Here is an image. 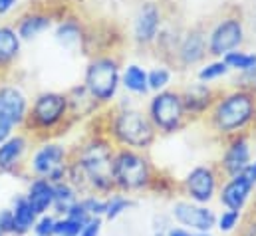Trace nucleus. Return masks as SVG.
<instances>
[{
	"mask_svg": "<svg viewBox=\"0 0 256 236\" xmlns=\"http://www.w3.org/2000/svg\"><path fill=\"white\" fill-rule=\"evenodd\" d=\"M250 161H252V151H250L248 135H236L226 139V147L220 155V161L216 163V169L224 178L236 177L244 171V167Z\"/></svg>",
	"mask_w": 256,
	"mask_h": 236,
	"instance_id": "nucleus-11",
	"label": "nucleus"
},
{
	"mask_svg": "<svg viewBox=\"0 0 256 236\" xmlns=\"http://www.w3.org/2000/svg\"><path fill=\"white\" fill-rule=\"evenodd\" d=\"M112 178H114L116 192H122L128 196L143 190H153L159 184L157 169L153 167L147 153L133 151V149H116Z\"/></svg>",
	"mask_w": 256,
	"mask_h": 236,
	"instance_id": "nucleus-3",
	"label": "nucleus"
},
{
	"mask_svg": "<svg viewBox=\"0 0 256 236\" xmlns=\"http://www.w3.org/2000/svg\"><path fill=\"white\" fill-rule=\"evenodd\" d=\"M12 129H14V127H12V125H10L6 119L0 118V145H2V143H4V141L10 137V135H12Z\"/></svg>",
	"mask_w": 256,
	"mask_h": 236,
	"instance_id": "nucleus-39",
	"label": "nucleus"
},
{
	"mask_svg": "<svg viewBox=\"0 0 256 236\" xmlns=\"http://www.w3.org/2000/svg\"><path fill=\"white\" fill-rule=\"evenodd\" d=\"M20 52V36L10 26H0V70L8 68Z\"/></svg>",
	"mask_w": 256,
	"mask_h": 236,
	"instance_id": "nucleus-22",
	"label": "nucleus"
},
{
	"mask_svg": "<svg viewBox=\"0 0 256 236\" xmlns=\"http://www.w3.org/2000/svg\"><path fill=\"white\" fill-rule=\"evenodd\" d=\"M240 84L244 86V90L254 92L256 94V68L248 70V72H242V76H240Z\"/></svg>",
	"mask_w": 256,
	"mask_h": 236,
	"instance_id": "nucleus-36",
	"label": "nucleus"
},
{
	"mask_svg": "<svg viewBox=\"0 0 256 236\" xmlns=\"http://www.w3.org/2000/svg\"><path fill=\"white\" fill-rule=\"evenodd\" d=\"M16 6V0H0V16L8 14Z\"/></svg>",
	"mask_w": 256,
	"mask_h": 236,
	"instance_id": "nucleus-40",
	"label": "nucleus"
},
{
	"mask_svg": "<svg viewBox=\"0 0 256 236\" xmlns=\"http://www.w3.org/2000/svg\"><path fill=\"white\" fill-rule=\"evenodd\" d=\"M240 175H242V177L246 178V180H248V182L256 188V159H252V161L244 167V171H242Z\"/></svg>",
	"mask_w": 256,
	"mask_h": 236,
	"instance_id": "nucleus-38",
	"label": "nucleus"
},
{
	"mask_svg": "<svg viewBox=\"0 0 256 236\" xmlns=\"http://www.w3.org/2000/svg\"><path fill=\"white\" fill-rule=\"evenodd\" d=\"M52 18L48 14H42V12H30V14H24L20 20H18V30L16 34L20 38H34L38 36L40 32H44L48 26H50Z\"/></svg>",
	"mask_w": 256,
	"mask_h": 236,
	"instance_id": "nucleus-23",
	"label": "nucleus"
},
{
	"mask_svg": "<svg viewBox=\"0 0 256 236\" xmlns=\"http://www.w3.org/2000/svg\"><path fill=\"white\" fill-rule=\"evenodd\" d=\"M0 234L2 236H16V226H14V216L10 208L0 210Z\"/></svg>",
	"mask_w": 256,
	"mask_h": 236,
	"instance_id": "nucleus-33",
	"label": "nucleus"
},
{
	"mask_svg": "<svg viewBox=\"0 0 256 236\" xmlns=\"http://www.w3.org/2000/svg\"><path fill=\"white\" fill-rule=\"evenodd\" d=\"M177 54H179V60H181L183 66H191V64L200 62L206 54V42H204L202 32L200 30H191L183 38Z\"/></svg>",
	"mask_w": 256,
	"mask_h": 236,
	"instance_id": "nucleus-20",
	"label": "nucleus"
},
{
	"mask_svg": "<svg viewBox=\"0 0 256 236\" xmlns=\"http://www.w3.org/2000/svg\"><path fill=\"white\" fill-rule=\"evenodd\" d=\"M147 118L151 119L153 127L157 133L163 135H171L181 131L187 125V112H185V104L181 94L177 92H161L159 96H155L149 104V114Z\"/></svg>",
	"mask_w": 256,
	"mask_h": 236,
	"instance_id": "nucleus-6",
	"label": "nucleus"
},
{
	"mask_svg": "<svg viewBox=\"0 0 256 236\" xmlns=\"http://www.w3.org/2000/svg\"><path fill=\"white\" fill-rule=\"evenodd\" d=\"M116 149H133V151H149L157 139V131L151 119L137 110H120L108 127L106 135Z\"/></svg>",
	"mask_w": 256,
	"mask_h": 236,
	"instance_id": "nucleus-4",
	"label": "nucleus"
},
{
	"mask_svg": "<svg viewBox=\"0 0 256 236\" xmlns=\"http://www.w3.org/2000/svg\"><path fill=\"white\" fill-rule=\"evenodd\" d=\"M169 80H171V72L165 70V68H155V70H151V72L147 74V86H149L151 90H161V88H165V86L169 84Z\"/></svg>",
	"mask_w": 256,
	"mask_h": 236,
	"instance_id": "nucleus-31",
	"label": "nucleus"
},
{
	"mask_svg": "<svg viewBox=\"0 0 256 236\" xmlns=\"http://www.w3.org/2000/svg\"><path fill=\"white\" fill-rule=\"evenodd\" d=\"M68 165H70V151L60 143L46 141L38 147L30 159V173L34 178H46L52 184L62 182L68 178Z\"/></svg>",
	"mask_w": 256,
	"mask_h": 236,
	"instance_id": "nucleus-7",
	"label": "nucleus"
},
{
	"mask_svg": "<svg viewBox=\"0 0 256 236\" xmlns=\"http://www.w3.org/2000/svg\"><path fill=\"white\" fill-rule=\"evenodd\" d=\"M222 175L218 173L216 165H196L185 175L181 188L187 196L196 204H208L212 198H216L220 188Z\"/></svg>",
	"mask_w": 256,
	"mask_h": 236,
	"instance_id": "nucleus-9",
	"label": "nucleus"
},
{
	"mask_svg": "<svg viewBox=\"0 0 256 236\" xmlns=\"http://www.w3.org/2000/svg\"><path fill=\"white\" fill-rule=\"evenodd\" d=\"M161 26V14L159 8L153 2H147L141 6L137 18H135V40L141 44H149L157 38V30Z\"/></svg>",
	"mask_w": 256,
	"mask_h": 236,
	"instance_id": "nucleus-16",
	"label": "nucleus"
},
{
	"mask_svg": "<svg viewBox=\"0 0 256 236\" xmlns=\"http://www.w3.org/2000/svg\"><path fill=\"white\" fill-rule=\"evenodd\" d=\"M56 36H58V40L64 46H72V44H76V42L82 40V28H80V24L76 20H64L58 26Z\"/></svg>",
	"mask_w": 256,
	"mask_h": 236,
	"instance_id": "nucleus-27",
	"label": "nucleus"
},
{
	"mask_svg": "<svg viewBox=\"0 0 256 236\" xmlns=\"http://www.w3.org/2000/svg\"><path fill=\"white\" fill-rule=\"evenodd\" d=\"M24 196L30 202L32 210L38 216H42L48 210H52V204H54V184L50 180H46V178H32V182L28 186V192Z\"/></svg>",
	"mask_w": 256,
	"mask_h": 236,
	"instance_id": "nucleus-17",
	"label": "nucleus"
},
{
	"mask_svg": "<svg viewBox=\"0 0 256 236\" xmlns=\"http://www.w3.org/2000/svg\"><path fill=\"white\" fill-rule=\"evenodd\" d=\"M32 236H34V234H32Z\"/></svg>",
	"mask_w": 256,
	"mask_h": 236,
	"instance_id": "nucleus-43",
	"label": "nucleus"
},
{
	"mask_svg": "<svg viewBox=\"0 0 256 236\" xmlns=\"http://www.w3.org/2000/svg\"><path fill=\"white\" fill-rule=\"evenodd\" d=\"M226 70H228V66H226L224 62H214V64H210V66H206V68H202V70L198 72V80H202V82L216 80V78L224 76Z\"/></svg>",
	"mask_w": 256,
	"mask_h": 236,
	"instance_id": "nucleus-32",
	"label": "nucleus"
},
{
	"mask_svg": "<svg viewBox=\"0 0 256 236\" xmlns=\"http://www.w3.org/2000/svg\"><path fill=\"white\" fill-rule=\"evenodd\" d=\"M28 147H30V139L26 133L10 135L0 145V173H16L24 165Z\"/></svg>",
	"mask_w": 256,
	"mask_h": 236,
	"instance_id": "nucleus-15",
	"label": "nucleus"
},
{
	"mask_svg": "<svg viewBox=\"0 0 256 236\" xmlns=\"http://www.w3.org/2000/svg\"><path fill=\"white\" fill-rule=\"evenodd\" d=\"M169 216H171L173 224L187 228V230H194V232L212 234V230L216 226V212L208 204H196L187 198L175 200Z\"/></svg>",
	"mask_w": 256,
	"mask_h": 236,
	"instance_id": "nucleus-10",
	"label": "nucleus"
},
{
	"mask_svg": "<svg viewBox=\"0 0 256 236\" xmlns=\"http://www.w3.org/2000/svg\"><path fill=\"white\" fill-rule=\"evenodd\" d=\"M12 216H14V226H16V236H28L32 232L36 220H38V214L32 210L30 202L26 200L24 194H18L14 200H12Z\"/></svg>",
	"mask_w": 256,
	"mask_h": 236,
	"instance_id": "nucleus-19",
	"label": "nucleus"
},
{
	"mask_svg": "<svg viewBox=\"0 0 256 236\" xmlns=\"http://www.w3.org/2000/svg\"><path fill=\"white\" fill-rule=\"evenodd\" d=\"M242 42V24L238 18H224L208 36V54L224 56Z\"/></svg>",
	"mask_w": 256,
	"mask_h": 236,
	"instance_id": "nucleus-12",
	"label": "nucleus"
},
{
	"mask_svg": "<svg viewBox=\"0 0 256 236\" xmlns=\"http://www.w3.org/2000/svg\"><path fill=\"white\" fill-rule=\"evenodd\" d=\"M0 236H2V234H0Z\"/></svg>",
	"mask_w": 256,
	"mask_h": 236,
	"instance_id": "nucleus-42",
	"label": "nucleus"
},
{
	"mask_svg": "<svg viewBox=\"0 0 256 236\" xmlns=\"http://www.w3.org/2000/svg\"><path fill=\"white\" fill-rule=\"evenodd\" d=\"M242 224V210H230L224 208L220 214H216V226L222 234H232L238 230V226Z\"/></svg>",
	"mask_w": 256,
	"mask_h": 236,
	"instance_id": "nucleus-26",
	"label": "nucleus"
},
{
	"mask_svg": "<svg viewBox=\"0 0 256 236\" xmlns=\"http://www.w3.org/2000/svg\"><path fill=\"white\" fill-rule=\"evenodd\" d=\"M228 68H236L240 72H248L256 68V54H244V52H228L224 54V60H222Z\"/></svg>",
	"mask_w": 256,
	"mask_h": 236,
	"instance_id": "nucleus-28",
	"label": "nucleus"
},
{
	"mask_svg": "<svg viewBox=\"0 0 256 236\" xmlns=\"http://www.w3.org/2000/svg\"><path fill=\"white\" fill-rule=\"evenodd\" d=\"M131 206H133V200L129 198L128 194H122V192H114V194H110V196H108V206H106L104 220L112 222V220L120 218L124 212H128Z\"/></svg>",
	"mask_w": 256,
	"mask_h": 236,
	"instance_id": "nucleus-24",
	"label": "nucleus"
},
{
	"mask_svg": "<svg viewBox=\"0 0 256 236\" xmlns=\"http://www.w3.org/2000/svg\"><path fill=\"white\" fill-rule=\"evenodd\" d=\"M82 204L88 210V214L92 218H104L106 214V206H108V196H100V194H84L82 196Z\"/></svg>",
	"mask_w": 256,
	"mask_h": 236,
	"instance_id": "nucleus-29",
	"label": "nucleus"
},
{
	"mask_svg": "<svg viewBox=\"0 0 256 236\" xmlns=\"http://www.w3.org/2000/svg\"><path fill=\"white\" fill-rule=\"evenodd\" d=\"M56 218L54 214L46 212L42 216H38L34 228H32V234L34 236H54V226H56Z\"/></svg>",
	"mask_w": 256,
	"mask_h": 236,
	"instance_id": "nucleus-30",
	"label": "nucleus"
},
{
	"mask_svg": "<svg viewBox=\"0 0 256 236\" xmlns=\"http://www.w3.org/2000/svg\"><path fill=\"white\" fill-rule=\"evenodd\" d=\"M236 236H256V216L254 214H248L242 224L238 226L236 230Z\"/></svg>",
	"mask_w": 256,
	"mask_h": 236,
	"instance_id": "nucleus-35",
	"label": "nucleus"
},
{
	"mask_svg": "<svg viewBox=\"0 0 256 236\" xmlns=\"http://www.w3.org/2000/svg\"><path fill=\"white\" fill-rule=\"evenodd\" d=\"M250 214L256 216V190H254V200H252V210H250Z\"/></svg>",
	"mask_w": 256,
	"mask_h": 236,
	"instance_id": "nucleus-41",
	"label": "nucleus"
},
{
	"mask_svg": "<svg viewBox=\"0 0 256 236\" xmlns=\"http://www.w3.org/2000/svg\"><path fill=\"white\" fill-rule=\"evenodd\" d=\"M80 198H82L80 190L72 182H68V180L56 182L54 184V204H52V210L56 212V216H64Z\"/></svg>",
	"mask_w": 256,
	"mask_h": 236,
	"instance_id": "nucleus-21",
	"label": "nucleus"
},
{
	"mask_svg": "<svg viewBox=\"0 0 256 236\" xmlns=\"http://www.w3.org/2000/svg\"><path fill=\"white\" fill-rule=\"evenodd\" d=\"M256 121V94L248 90H236L212 104L208 110L210 129L224 137L246 135V129Z\"/></svg>",
	"mask_w": 256,
	"mask_h": 236,
	"instance_id": "nucleus-2",
	"label": "nucleus"
},
{
	"mask_svg": "<svg viewBox=\"0 0 256 236\" xmlns=\"http://www.w3.org/2000/svg\"><path fill=\"white\" fill-rule=\"evenodd\" d=\"M120 66L114 58H96L86 70V88L98 100V104H108L118 92Z\"/></svg>",
	"mask_w": 256,
	"mask_h": 236,
	"instance_id": "nucleus-8",
	"label": "nucleus"
},
{
	"mask_svg": "<svg viewBox=\"0 0 256 236\" xmlns=\"http://www.w3.org/2000/svg\"><path fill=\"white\" fill-rule=\"evenodd\" d=\"M124 86L128 88L129 92L135 94H145L149 90L147 86V72L141 70L139 66H129L124 74Z\"/></svg>",
	"mask_w": 256,
	"mask_h": 236,
	"instance_id": "nucleus-25",
	"label": "nucleus"
},
{
	"mask_svg": "<svg viewBox=\"0 0 256 236\" xmlns=\"http://www.w3.org/2000/svg\"><path fill=\"white\" fill-rule=\"evenodd\" d=\"M70 116L68 110V98L62 94H40L32 108L28 110V116L24 121V127L30 135L38 139H48V135L56 133L64 125L66 118Z\"/></svg>",
	"mask_w": 256,
	"mask_h": 236,
	"instance_id": "nucleus-5",
	"label": "nucleus"
},
{
	"mask_svg": "<svg viewBox=\"0 0 256 236\" xmlns=\"http://www.w3.org/2000/svg\"><path fill=\"white\" fill-rule=\"evenodd\" d=\"M181 98H183L185 112H187L189 118H191V116H202V114L208 112V110L212 108V104L216 102V100L212 98V92H210L206 86H202V84L192 86L191 90H187Z\"/></svg>",
	"mask_w": 256,
	"mask_h": 236,
	"instance_id": "nucleus-18",
	"label": "nucleus"
},
{
	"mask_svg": "<svg viewBox=\"0 0 256 236\" xmlns=\"http://www.w3.org/2000/svg\"><path fill=\"white\" fill-rule=\"evenodd\" d=\"M167 236H212V234H206V232H194V230H187V228H181L177 224H173L169 228Z\"/></svg>",
	"mask_w": 256,
	"mask_h": 236,
	"instance_id": "nucleus-37",
	"label": "nucleus"
},
{
	"mask_svg": "<svg viewBox=\"0 0 256 236\" xmlns=\"http://www.w3.org/2000/svg\"><path fill=\"white\" fill-rule=\"evenodd\" d=\"M116 145L106 135H94L70 153L68 182H72L80 194L110 196L116 192L112 165Z\"/></svg>",
	"mask_w": 256,
	"mask_h": 236,
	"instance_id": "nucleus-1",
	"label": "nucleus"
},
{
	"mask_svg": "<svg viewBox=\"0 0 256 236\" xmlns=\"http://www.w3.org/2000/svg\"><path fill=\"white\" fill-rule=\"evenodd\" d=\"M28 116V104L20 90L12 86L0 88V118H4L12 127H24Z\"/></svg>",
	"mask_w": 256,
	"mask_h": 236,
	"instance_id": "nucleus-14",
	"label": "nucleus"
},
{
	"mask_svg": "<svg viewBox=\"0 0 256 236\" xmlns=\"http://www.w3.org/2000/svg\"><path fill=\"white\" fill-rule=\"evenodd\" d=\"M104 228V218H92L82 226L80 236H100Z\"/></svg>",
	"mask_w": 256,
	"mask_h": 236,
	"instance_id": "nucleus-34",
	"label": "nucleus"
},
{
	"mask_svg": "<svg viewBox=\"0 0 256 236\" xmlns=\"http://www.w3.org/2000/svg\"><path fill=\"white\" fill-rule=\"evenodd\" d=\"M254 186L242 177H228L224 178V182L218 188V202L222 204V208H230V210H244L252 198Z\"/></svg>",
	"mask_w": 256,
	"mask_h": 236,
	"instance_id": "nucleus-13",
	"label": "nucleus"
}]
</instances>
